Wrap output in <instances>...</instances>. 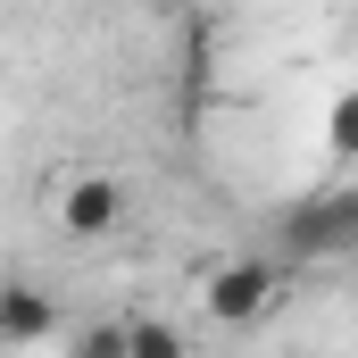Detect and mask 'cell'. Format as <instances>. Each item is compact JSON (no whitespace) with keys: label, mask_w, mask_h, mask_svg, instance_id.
Wrapping results in <instances>:
<instances>
[{"label":"cell","mask_w":358,"mask_h":358,"mask_svg":"<svg viewBox=\"0 0 358 358\" xmlns=\"http://www.w3.org/2000/svg\"><path fill=\"white\" fill-rule=\"evenodd\" d=\"M50 334H59V300H50L42 283H0V342L34 350V342H50Z\"/></svg>","instance_id":"4"},{"label":"cell","mask_w":358,"mask_h":358,"mask_svg":"<svg viewBox=\"0 0 358 358\" xmlns=\"http://www.w3.org/2000/svg\"><path fill=\"white\" fill-rule=\"evenodd\" d=\"M275 300H283V267H275L267 250H250V259H217V267L200 275V317L208 325H267Z\"/></svg>","instance_id":"2"},{"label":"cell","mask_w":358,"mask_h":358,"mask_svg":"<svg viewBox=\"0 0 358 358\" xmlns=\"http://www.w3.org/2000/svg\"><path fill=\"white\" fill-rule=\"evenodd\" d=\"M125 358H192V342L167 317H125Z\"/></svg>","instance_id":"5"},{"label":"cell","mask_w":358,"mask_h":358,"mask_svg":"<svg viewBox=\"0 0 358 358\" xmlns=\"http://www.w3.org/2000/svg\"><path fill=\"white\" fill-rule=\"evenodd\" d=\"M350 250H358V183L300 192L275 217V259H292V267H325V259H350Z\"/></svg>","instance_id":"1"},{"label":"cell","mask_w":358,"mask_h":358,"mask_svg":"<svg viewBox=\"0 0 358 358\" xmlns=\"http://www.w3.org/2000/svg\"><path fill=\"white\" fill-rule=\"evenodd\" d=\"M76 358H125V325H76Z\"/></svg>","instance_id":"7"},{"label":"cell","mask_w":358,"mask_h":358,"mask_svg":"<svg viewBox=\"0 0 358 358\" xmlns=\"http://www.w3.org/2000/svg\"><path fill=\"white\" fill-rule=\"evenodd\" d=\"M325 142H334L342 159H358V92H342V100L325 108Z\"/></svg>","instance_id":"6"},{"label":"cell","mask_w":358,"mask_h":358,"mask_svg":"<svg viewBox=\"0 0 358 358\" xmlns=\"http://www.w3.org/2000/svg\"><path fill=\"white\" fill-rule=\"evenodd\" d=\"M59 225L84 234V242L117 234V225H125V183L117 176H67L59 183Z\"/></svg>","instance_id":"3"}]
</instances>
